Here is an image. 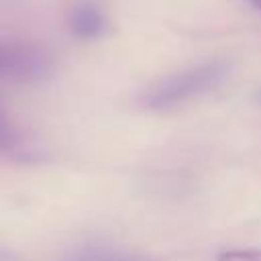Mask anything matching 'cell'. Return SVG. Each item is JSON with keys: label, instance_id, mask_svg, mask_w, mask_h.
Masks as SVG:
<instances>
[{"label": "cell", "instance_id": "1", "mask_svg": "<svg viewBox=\"0 0 261 261\" xmlns=\"http://www.w3.org/2000/svg\"><path fill=\"white\" fill-rule=\"evenodd\" d=\"M226 75H228V65L224 61L220 59L206 61L159 82L141 98V102L147 108H155V110L169 108L214 90L216 86L222 84Z\"/></svg>", "mask_w": 261, "mask_h": 261}, {"label": "cell", "instance_id": "2", "mask_svg": "<svg viewBox=\"0 0 261 261\" xmlns=\"http://www.w3.org/2000/svg\"><path fill=\"white\" fill-rule=\"evenodd\" d=\"M51 69L49 53L29 41H0V80L31 82Z\"/></svg>", "mask_w": 261, "mask_h": 261}, {"label": "cell", "instance_id": "3", "mask_svg": "<svg viewBox=\"0 0 261 261\" xmlns=\"http://www.w3.org/2000/svg\"><path fill=\"white\" fill-rule=\"evenodd\" d=\"M67 27L73 37L90 41V39H100L108 31V20L102 12V8L90 0L77 2L69 14H67Z\"/></svg>", "mask_w": 261, "mask_h": 261}, {"label": "cell", "instance_id": "4", "mask_svg": "<svg viewBox=\"0 0 261 261\" xmlns=\"http://www.w3.org/2000/svg\"><path fill=\"white\" fill-rule=\"evenodd\" d=\"M63 261H153L145 253L118 249L110 245H86L63 257Z\"/></svg>", "mask_w": 261, "mask_h": 261}, {"label": "cell", "instance_id": "5", "mask_svg": "<svg viewBox=\"0 0 261 261\" xmlns=\"http://www.w3.org/2000/svg\"><path fill=\"white\" fill-rule=\"evenodd\" d=\"M216 261H261V249H230L222 251Z\"/></svg>", "mask_w": 261, "mask_h": 261}, {"label": "cell", "instance_id": "6", "mask_svg": "<svg viewBox=\"0 0 261 261\" xmlns=\"http://www.w3.org/2000/svg\"><path fill=\"white\" fill-rule=\"evenodd\" d=\"M249 2H251V4H253L257 10H261V0H249Z\"/></svg>", "mask_w": 261, "mask_h": 261}]
</instances>
